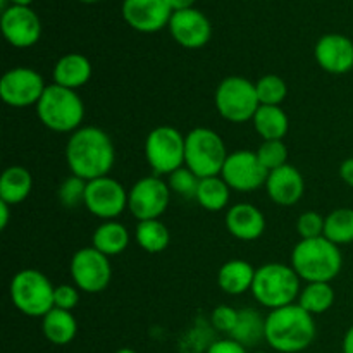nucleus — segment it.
Wrapping results in <instances>:
<instances>
[{
    "label": "nucleus",
    "mask_w": 353,
    "mask_h": 353,
    "mask_svg": "<svg viewBox=\"0 0 353 353\" xmlns=\"http://www.w3.org/2000/svg\"><path fill=\"white\" fill-rule=\"evenodd\" d=\"M216 109L223 119L230 123H247L254 119L261 107L255 83L243 76H228L219 83L214 95Z\"/></svg>",
    "instance_id": "8"
},
{
    "label": "nucleus",
    "mask_w": 353,
    "mask_h": 353,
    "mask_svg": "<svg viewBox=\"0 0 353 353\" xmlns=\"http://www.w3.org/2000/svg\"><path fill=\"white\" fill-rule=\"evenodd\" d=\"M255 269L241 259H231L221 265L217 272V285L228 295H241L252 290Z\"/></svg>",
    "instance_id": "22"
},
{
    "label": "nucleus",
    "mask_w": 353,
    "mask_h": 353,
    "mask_svg": "<svg viewBox=\"0 0 353 353\" xmlns=\"http://www.w3.org/2000/svg\"><path fill=\"white\" fill-rule=\"evenodd\" d=\"M316 61L330 74H345L353 69V41L340 33H330L316 43Z\"/></svg>",
    "instance_id": "18"
},
{
    "label": "nucleus",
    "mask_w": 353,
    "mask_h": 353,
    "mask_svg": "<svg viewBox=\"0 0 353 353\" xmlns=\"http://www.w3.org/2000/svg\"><path fill=\"white\" fill-rule=\"evenodd\" d=\"M230 338L243 345L245 348L257 347L262 340H265V317H262V314L255 309H241Z\"/></svg>",
    "instance_id": "27"
},
{
    "label": "nucleus",
    "mask_w": 353,
    "mask_h": 353,
    "mask_svg": "<svg viewBox=\"0 0 353 353\" xmlns=\"http://www.w3.org/2000/svg\"><path fill=\"white\" fill-rule=\"evenodd\" d=\"M69 271H71L76 288L85 293L103 292L112 279L109 257L100 254L93 247H86L76 252L71 259Z\"/></svg>",
    "instance_id": "11"
},
{
    "label": "nucleus",
    "mask_w": 353,
    "mask_h": 353,
    "mask_svg": "<svg viewBox=\"0 0 353 353\" xmlns=\"http://www.w3.org/2000/svg\"><path fill=\"white\" fill-rule=\"evenodd\" d=\"M312 314L299 303L274 309L265 316V341L279 353H300L316 340Z\"/></svg>",
    "instance_id": "2"
},
{
    "label": "nucleus",
    "mask_w": 353,
    "mask_h": 353,
    "mask_svg": "<svg viewBox=\"0 0 353 353\" xmlns=\"http://www.w3.org/2000/svg\"><path fill=\"white\" fill-rule=\"evenodd\" d=\"M185 141L176 128L159 126L145 140V157L155 176H169L185 165Z\"/></svg>",
    "instance_id": "9"
},
{
    "label": "nucleus",
    "mask_w": 353,
    "mask_h": 353,
    "mask_svg": "<svg viewBox=\"0 0 353 353\" xmlns=\"http://www.w3.org/2000/svg\"><path fill=\"white\" fill-rule=\"evenodd\" d=\"M172 10L165 0H124L123 17L140 33H157L169 26Z\"/></svg>",
    "instance_id": "17"
},
{
    "label": "nucleus",
    "mask_w": 353,
    "mask_h": 353,
    "mask_svg": "<svg viewBox=\"0 0 353 353\" xmlns=\"http://www.w3.org/2000/svg\"><path fill=\"white\" fill-rule=\"evenodd\" d=\"M168 185L171 188V192H174L176 195L183 196L186 200H195L196 192H199L200 178L195 172L190 171L186 165H183L178 171L168 176Z\"/></svg>",
    "instance_id": "34"
},
{
    "label": "nucleus",
    "mask_w": 353,
    "mask_h": 353,
    "mask_svg": "<svg viewBox=\"0 0 353 353\" xmlns=\"http://www.w3.org/2000/svg\"><path fill=\"white\" fill-rule=\"evenodd\" d=\"M300 281L299 274L292 265L278 264H264L262 268L255 269L254 285H252V295L268 309H281V307L292 305L300 295Z\"/></svg>",
    "instance_id": "5"
},
{
    "label": "nucleus",
    "mask_w": 353,
    "mask_h": 353,
    "mask_svg": "<svg viewBox=\"0 0 353 353\" xmlns=\"http://www.w3.org/2000/svg\"><path fill=\"white\" fill-rule=\"evenodd\" d=\"M9 209H10L9 203H6L0 200V230H6L7 224H9V217H10Z\"/></svg>",
    "instance_id": "42"
},
{
    "label": "nucleus",
    "mask_w": 353,
    "mask_h": 353,
    "mask_svg": "<svg viewBox=\"0 0 353 353\" xmlns=\"http://www.w3.org/2000/svg\"><path fill=\"white\" fill-rule=\"evenodd\" d=\"M296 233L302 240L324 236V217L317 212H303L296 221Z\"/></svg>",
    "instance_id": "36"
},
{
    "label": "nucleus",
    "mask_w": 353,
    "mask_h": 353,
    "mask_svg": "<svg viewBox=\"0 0 353 353\" xmlns=\"http://www.w3.org/2000/svg\"><path fill=\"white\" fill-rule=\"evenodd\" d=\"M171 188L161 176H145L128 192V209L140 221L159 219L165 212Z\"/></svg>",
    "instance_id": "10"
},
{
    "label": "nucleus",
    "mask_w": 353,
    "mask_h": 353,
    "mask_svg": "<svg viewBox=\"0 0 353 353\" xmlns=\"http://www.w3.org/2000/svg\"><path fill=\"white\" fill-rule=\"evenodd\" d=\"M257 353H265V352H257Z\"/></svg>",
    "instance_id": "47"
},
{
    "label": "nucleus",
    "mask_w": 353,
    "mask_h": 353,
    "mask_svg": "<svg viewBox=\"0 0 353 353\" xmlns=\"http://www.w3.org/2000/svg\"><path fill=\"white\" fill-rule=\"evenodd\" d=\"M269 171L261 164L257 154L248 150H238L228 155L221 178L231 190L241 193L255 192L268 181Z\"/></svg>",
    "instance_id": "13"
},
{
    "label": "nucleus",
    "mask_w": 353,
    "mask_h": 353,
    "mask_svg": "<svg viewBox=\"0 0 353 353\" xmlns=\"http://www.w3.org/2000/svg\"><path fill=\"white\" fill-rule=\"evenodd\" d=\"M269 199L281 207L295 205L300 202L305 192V181L300 171L293 165L286 164L283 168L271 171L265 181Z\"/></svg>",
    "instance_id": "19"
},
{
    "label": "nucleus",
    "mask_w": 353,
    "mask_h": 353,
    "mask_svg": "<svg viewBox=\"0 0 353 353\" xmlns=\"http://www.w3.org/2000/svg\"><path fill=\"white\" fill-rule=\"evenodd\" d=\"M165 2H168V6L171 7L172 12H178V10L192 9L193 3H195L196 0H165Z\"/></svg>",
    "instance_id": "41"
},
{
    "label": "nucleus",
    "mask_w": 353,
    "mask_h": 353,
    "mask_svg": "<svg viewBox=\"0 0 353 353\" xmlns=\"http://www.w3.org/2000/svg\"><path fill=\"white\" fill-rule=\"evenodd\" d=\"M128 245H130V233L126 226L117 221H105L93 231L92 247L107 257L123 254Z\"/></svg>",
    "instance_id": "25"
},
{
    "label": "nucleus",
    "mask_w": 353,
    "mask_h": 353,
    "mask_svg": "<svg viewBox=\"0 0 353 353\" xmlns=\"http://www.w3.org/2000/svg\"><path fill=\"white\" fill-rule=\"evenodd\" d=\"M343 353H353V326L343 338Z\"/></svg>",
    "instance_id": "43"
},
{
    "label": "nucleus",
    "mask_w": 353,
    "mask_h": 353,
    "mask_svg": "<svg viewBox=\"0 0 353 353\" xmlns=\"http://www.w3.org/2000/svg\"><path fill=\"white\" fill-rule=\"evenodd\" d=\"M292 268L307 283H331L343 268V255L324 236L300 240L292 252Z\"/></svg>",
    "instance_id": "3"
},
{
    "label": "nucleus",
    "mask_w": 353,
    "mask_h": 353,
    "mask_svg": "<svg viewBox=\"0 0 353 353\" xmlns=\"http://www.w3.org/2000/svg\"><path fill=\"white\" fill-rule=\"evenodd\" d=\"M226 159V145L214 130L195 128L186 134L185 165L200 179L221 176Z\"/></svg>",
    "instance_id": "6"
},
{
    "label": "nucleus",
    "mask_w": 353,
    "mask_h": 353,
    "mask_svg": "<svg viewBox=\"0 0 353 353\" xmlns=\"http://www.w3.org/2000/svg\"><path fill=\"white\" fill-rule=\"evenodd\" d=\"M37 116L45 128L55 133H74L85 117V103L76 90L48 85L38 100Z\"/></svg>",
    "instance_id": "4"
},
{
    "label": "nucleus",
    "mask_w": 353,
    "mask_h": 353,
    "mask_svg": "<svg viewBox=\"0 0 353 353\" xmlns=\"http://www.w3.org/2000/svg\"><path fill=\"white\" fill-rule=\"evenodd\" d=\"M79 302V290L72 285H59L54 292V307L62 310H72Z\"/></svg>",
    "instance_id": "38"
},
{
    "label": "nucleus",
    "mask_w": 353,
    "mask_h": 353,
    "mask_svg": "<svg viewBox=\"0 0 353 353\" xmlns=\"http://www.w3.org/2000/svg\"><path fill=\"white\" fill-rule=\"evenodd\" d=\"M85 207L100 219L112 221L128 207V192L116 179L103 176L86 183Z\"/></svg>",
    "instance_id": "14"
},
{
    "label": "nucleus",
    "mask_w": 353,
    "mask_h": 353,
    "mask_svg": "<svg viewBox=\"0 0 353 353\" xmlns=\"http://www.w3.org/2000/svg\"><path fill=\"white\" fill-rule=\"evenodd\" d=\"M78 2H83V3H95V2H99V0H78Z\"/></svg>",
    "instance_id": "46"
},
{
    "label": "nucleus",
    "mask_w": 353,
    "mask_h": 353,
    "mask_svg": "<svg viewBox=\"0 0 353 353\" xmlns=\"http://www.w3.org/2000/svg\"><path fill=\"white\" fill-rule=\"evenodd\" d=\"M54 83L69 90H78L85 86L92 78V64L83 54L72 52L65 54L55 62L54 65Z\"/></svg>",
    "instance_id": "21"
},
{
    "label": "nucleus",
    "mask_w": 353,
    "mask_h": 353,
    "mask_svg": "<svg viewBox=\"0 0 353 353\" xmlns=\"http://www.w3.org/2000/svg\"><path fill=\"white\" fill-rule=\"evenodd\" d=\"M86 183L85 179L78 178V176L71 174L65 178L59 186V202L65 207V209H76L83 203L85 205V195H86Z\"/></svg>",
    "instance_id": "35"
},
{
    "label": "nucleus",
    "mask_w": 353,
    "mask_h": 353,
    "mask_svg": "<svg viewBox=\"0 0 353 353\" xmlns=\"http://www.w3.org/2000/svg\"><path fill=\"white\" fill-rule=\"evenodd\" d=\"M116 353H137V352L131 350V348H121V350H117Z\"/></svg>",
    "instance_id": "45"
},
{
    "label": "nucleus",
    "mask_w": 353,
    "mask_h": 353,
    "mask_svg": "<svg viewBox=\"0 0 353 353\" xmlns=\"http://www.w3.org/2000/svg\"><path fill=\"white\" fill-rule=\"evenodd\" d=\"M340 178H341V181L347 183L348 186H352V188H353V157L341 162Z\"/></svg>",
    "instance_id": "40"
},
{
    "label": "nucleus",
    "mask_w": 353,
    "mask_h": 353,
    "mask_svg": "<svg viewBox=\"0 0 353 353\" xmlns=\"http://www.w3.org/2000/svg\"><path fill=\"white\" fill-rule=\"evenodd\" d=\"M226 228L231 236L241 241H254L264 234L265 217L252 203H236L228 210Z\"/></svg>",
    "instance_id": "20"
},
{
    "label": "nucleus",
    "mask_w": 353,
    "mask_h": 353,
    "mask_svg": "<svg viewBox=\"0 0 353 353\" xmlns=\"http://www.w3.org/2000/svg\"><path fill=\"white\" fill-rule=\"evenodd\" d=\"M324 238L334 245H347L353 241V209L343 207L324 217Z\"/></svg>",
    "instance_id": "31"
},
{
    "label": "nucleus",
    "mask_w": 353,
    "mask_h": 353,
    "mask_svg": "<svg viewBox=\"0 0 353 353\" xmlns=\"http://www.w3.org/2000/svg\"><path fill=\"white\" fill-rule=\"evenodd\" d=\"M252 121L262 140H283L290 130L288 116L279 105H261Z\"/></svg>",
    "instance_id": "26"
},
{
    "label": "nucleus",
    "mask_w": 353,
    "mask_h": 353,
    "mask_svg": "<svg viewBox=\"0 0 353 353\" xmlns=\"http://www.w3.org/2000/svg\"><path fill=\"white\" fill-rule=\"evenodd\" d=\"M255 154L269 172L288 164V148L283 140H264Z\"/></svg>",
    "instance_id": "33"
},
{
    "label": "nucleus",
    "mask_w": 353,
    "mask_h": 353,
    "mask_svg": "<svg viewBox=\"0 0 353 353\" xmlns=\"http://www.w3.org/2000/svg\"><path fill=\"white\" fill-rule=\"evenodd\" d=\"M255 90H257V97L261 105H281V102L286 99V95H288L286 81L276 74L262 76V78L255 83Z\"/></svg>",
    "instance_id": "32"
},
{
    "label": "nucleus",
    "mask_w": 353,
    "mask_h": 353,
    "mask_svg": "<svg viewBox=\"0 0 353 353\" xmlns=\"http://www.w3.org/2000/svg\"><path fill=\"white\" fill-rule=\"evenodd\" d=\"M45 88L47 85L40 72L23 65L7 71L0 79V97L7 105L16 109L37 105Z\"/></svg>",
    "instance_id": "12"
},
{
    "label": "nucleus",
    "mask_w": 353,
    "mask_h": 353,
    "mask_svg": "<svg viewBox=\"0 0 353 353\" xmlns=\"http://www.w3.org/2000/svg\"><path fill=\"white\" fill-rule=\"evenodd\" d=\"M168 28L176 43L185 48H193V50L205 47L212 37L210 21L195 7L172 12Z\"/></svg>",
    "instance_id": "16"
},
{
    "label": "nucleus",
    "mask_w": 353,
    "mask_h": 353,
    "mask_svg": "<svg viewBox=\"0 0 353 353\" xmlns=\"http://www.w3.org/2000/svg\"><path fill=\"white\" fill-rule=\"evenodd\" d=\"M33 188L31 172L23 165H10L0 178V200L9 205L24 202Z\"/></svg>",
    "instance_id": "23"
},
{
    "label": "nucleus",
    "mask_w": 353,
    "mask_h": 353,
    "mask_svg": "<svg viewBox=\"0 0 353 353\" xmlns=\"http://www.w3.org/2000/svg\"><path fill=\"white\" fill-rule=\"evenodd\" d=\"M205 353H248L243 345L234 341L233 338H226V340H217L210 343Z\"/></svg>",
    "instance_id": "39"
},
{
    "label": "nucleus",
    "mask_w": 353,
    "mask_h": 353,
    "mask_svg": "<svg viewBox=\"0 0 353 353\" xmlns=\"http://www.w3.org/2000/svg\"><path fill=\"white\" fill-rule=\"evenodd\" d=\"M65 161L72 174L92 181L109 176L116 161V150L105 131L95 126H83L69 137Z\"/></svg>",
    "instance_id": "1"
},
{
    "label": "nucleus",
    "mask_w": 353,
    "mask_h": 353,
    "mask_svg": "<svg viewBox=\"0 0 353 353\" xmlns=\"http://www.w3.org/2000/svg\"><path fill=\"white\" fill-rule=\"evenodd\" d=\"M238 312H240V310H234L233 307L230 305L216 307L212 316H210V323H212L214 330L224 334L233 333L234 326H236L238 323Z\"/></svg>",
    "instance_id": "37"
},
{
    "label": "nucleus",
    "mask_w": 353,
    "mask_h": 353,
    "mask_svg": "<svg viewBox=\"0 0 353 353\" xmlns=\"http://www.w3.org/2000/svg\"><path fill=\"white\" fill-rule=\"evenodd\" d=\"M134 238H137V243L140 245L141 250L148 252V254H161L169 247L171 233L162 221H140L137 224Z\"/></svg>",
    "instance_id": "29"
},
{
    "label": "nucleus",
    "mask_w": 353,
    "mask_h": 353,
    "mask_svg": "<svg viewBox=\"0 0 353 353\" xmlns=\"http://www.w3.org/2000/svg\"><path fill=\"white\" fill-rule=\"evenodd\" d=\"M3 38L16 48H30L41 37V21L31 7L9 6L0 19Z\"/></svg>",
    "instance_id": "15"
},
{
    "label": "nucleus",
    "mask_w": 353,
    "mask_h": 353,
    "mask_svg": "<svg viewBox=\"0 0 353 353\" xmlns=\"http://www.w3.org/2000/svg\"><path fill=\"white\" fill-rule=\"evenodd\" d=\"M10 300L28 317H45L54 309L55 286L37 269H23L10 281Z\"/></svg>",
    "instance_id": "7"
},
{
    "label": "nucleus",
    "mask_w": 353,
    "mask_h": 353,
    "mask_svg": "<svg viewBox=\"0 0 353 353\" xmlns=\"http://www.w3.org/2000/svg\"><path fill=\"white\" fill-rule=\"evenodd\" d=\"M6 2H10V6H26V7H30V3L33 2V0H2V9L3 10L7 9Z\"/></svg>",
    "instance_id": "44"
},
{
    "label": "nucleus",
    "mask_w": 353,
    "mask_h": 353,
    "mask_svg": "<svg viewBox=\"0 0 353 353\" xmlns=\"http://www.w3.org/2000/svg\"><path fill=\"white\" fill-rule=\"evenodd\" d=\"M231 188L221 176L200 179L199 192H196V202L202 209L209 212H219L230 203Z\"/></svg>",
    "instance_id": "28"
},
{
    "label": "nucleus",
    "mask_w": 353,
    "mask_h": 353,
    "mask_svg": "<svg viewBox=\"0 0 353 353\" xmlns=\"http://www.w3.org/2000/svg\"><path fill=\"white\" fill-rule=\"evenodd\" d=\"M41 331L50 343L62 347V345H68L74 340L76 333H78V323H76L71 310H62L54 307L47 316L41 317Z\"/></svg>",
    "instance_id": "24"
},
{
    "label": "nucleus",
    "mask_w": 353,
    "mask_h": 353,
    "mask_svg": "<svg viewBox=\"0 0 353 353\" xmlns=\"http://www.w3.org/2000/svg\"><path fill=\"white\" fill-rule=\"evenodd\" d=\"M334 303V290L330 283H307L300 290L299 305L312 316H319L330 310Z\"/></svg>",
    "instance_id": "30"
}]
</instances>
